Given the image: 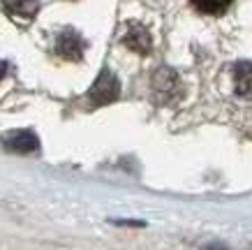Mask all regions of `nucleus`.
Here are the masks:
<instances>
[{"label":"nucleus","mask_w":252,"mask_h":250,"mask_svg":"<svg viewBox=\"0 0 252 250\" xmlns=\"http://www.w3.org/2000/svg\"><path fill=\"white\" fill-rule=\"evenodd\" d=\"M123 42H125L127 49H132V51H137V53L151 51V35H148V31L141 28V26H132L130 33L123 37Z\"/></svg>","instance_id":"nucleus-5"},{"label":"nucleus","mask_w":252,"mask_h":250,"mask_svg":"<svg viewBox=\"0 0 252 250\" xmlns=\"http://www.w3.org/2000/svg\"><path fill=\"white\" fill-rule=\"evenodd\" d=\"M234 91L238 98L252 100V63H238L234 68Z\"/></svg>","instance_id":"nucleus-4"},{"label":"nucleus","mask_w":252,"mask_h":250,"mask_svg":"<svg viewBox=\"0 0 252 250\" xmlns=\"http://www.w3.org/2000/svg\"><path fill=\"white\" fill-rule=\"evenodd\" d=\"M118 95H121L118 76L114 72H109V70H102V74L97 76V81L93 83L91 93H88V102H91V107H104L116 102Z\"/></svg>","instance_id":"nucleus-1"},{"label":"nucleus","mask_w":252,"mask_h":250,"mask_svg":"<svg viewBox=\"0 0 252 250\" xmlns=\"http://www.w3.org/2000/svg\"><path fill=\"white\" fill-rule=\"evenodd\" d=\"M5 146L14 153H35L39 148V139L28 130H21V132H12L5 139Z\"/></svg>","instance_id":"nucleus-3"},{"label":"nucleus","mask_w":252,"mask_h":250,"mask_svg":"<svg viewBox=\"0 0 252 250\" xmlns=\"http://www.w3.org/2000/svg\"><path fill=\"white\" fill-rule=\"evenodd\" d=\"M56 51L61 53L65 61H79L81 56H84V42L79 37L77 33H63L61 37H58V44H56Z\"/></svg>","instance_id":"nucleus-2"},{"label":"nucleus","mask_w":252,"mask_h":250,"mask_svg":"<svg viewBox=\"0 0 252 250\" xmlns=\"http://www.w3.org/2000/svg\"><path fill=\"white\" fill-rule=\"evenodd\" d=\"M192 5H194V9L197 12H201V14H224L227 9L231 7V2L234 0H190Z\"/></svg>","instance_id":"nucleus-6"},{"label":"nucleus","mask_w":252,"mask_h":250,"mask_svg":"<svg viewBox=\"0 0 252 250\" xmlns=\"http://www.w3.org/2000/svg\"><path fill=\"white\" fill-rule=\"evenodd\" d=\"M2 76H5V65L0 63V79H2Z\"/></svg>","instance_id":"nucleus-8"},{"label":"nucleus","mask_w":252,"mask_h":250,"mask_svg":"<svg viewBox=\"0 0 252 250\" xmlns=\"http://www.w3.org/2000/svg\"><path fill=\"white\" fill-rule=\"evenodd\" d=\"M9 12L14 14H23V16H32L37 9V0H5Z\"/></svg>","instance_id":"nucleus-7"}]
</instances>
